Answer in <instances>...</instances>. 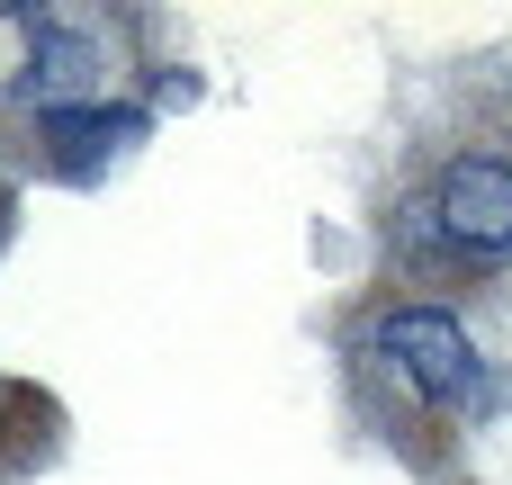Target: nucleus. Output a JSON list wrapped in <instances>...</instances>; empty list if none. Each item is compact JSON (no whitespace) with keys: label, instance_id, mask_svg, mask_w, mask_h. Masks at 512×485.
Segmentation results:
<instances>
[{"label":"nucleus","instance_id":"obj_1","mask_svg":"<svg viewBox=\"0 0 512 485\" xmlns=\"http://www.w3.org/2000/svg\"><path fill=\"white\" fill-rule=\"evenodd\" d=\"M378 342H387V360H396L432 405H468V396H477V351H468L459 315H441V306H405V315L378 324Z\"/></svg>","mask_w":512,"mask_h":485},{"label":"nucleus","instance_id":"obj_2","mask_svg":"<svg viewBox=\"0 0 512 485\" xmlns=\"http://www.w3.org/2000/svg\"><path fill=\"white\" fill-rule=\"evenodd\" d=\"M441 234L459 252H512V162H450L441 171Z\"/></svg>","mask_w":512,"mask_h":485},{"label":"nucleus","instance_id":"obj_3","mask_svg":"<svg viewBox=\"0 0 512 485\" xmlns=\"http://www.w3.org/2000/svg\"><path fill=\"white\" fill-rule=\"evenodd\" d=\"M45 135H54V162H72V171H81V162H99L108 144H126V126H108L99 108H54V117H45Z\"/></svg>","mask_w":512,"mask_h":485}]
</instances>
